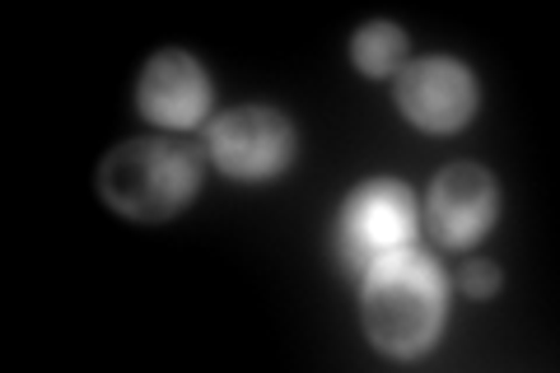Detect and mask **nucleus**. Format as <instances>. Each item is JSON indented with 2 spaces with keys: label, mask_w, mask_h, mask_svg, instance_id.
I'll return each mask as SVG.
<instances>
[{
  "label": "nucleus",
  "mask_w": 560,
  "mask_h": 373,
  "mask_svg": "<svg viewBox=\"0 0 560 373\" xmlns=\"http://www.w3.org/2000/svg\"><path fill=\"white\" fill-rule=\"evenodd\" d=\"M416 234V201L401 183H360L341 210V261L355 276H370L383 257L407 253Z\"/></svg>",
  "instance_id": "3"
},
{
  "label": "nucleus",
  "mask_w": 560,
  "mask_h": 373,
  "mask_svg": "<svg viewBox=\"0 0 560 373\" xmlns=\"http://www.w3.org/2000/svg\"><path fill=\"white\" fill-rule=\"evenodd\" d=\"M136 108L154 127H173V131L197 127L210 108V80L197 66V57H187L178 47L150 57V66L140 70V84H136Z\"/></svg>",
  "instance_id": "6"
},
{
  "label": "nucleus",
  "mask_w": 560,
  "mask_h": 373,
  "mask_svg": "<svg viewBox=\"0 0 560 373\" xmlns=\"http://www.w3.org/2000/svg\"><path fill=\"white\" fill-rule=\"evenodd\" d=\"M206 150L220 173L238 177V183H267L294 159V131L271 108H234L210 121Z\"/></svg>",
  "instance_id": "4"
},
{
  "label": "nucleus",
  "mask_w": 560,
  "mask_h": 373,
  "mask_svg": "<svg viewBox=\"0 0 560 373\" xmlns=\"http://www.w3.org/2000/svg\"><path fill=\"white\" fill-rule=\"evenodd\" d=\"M444 276L440 266L407 253L383 257L370 276H364V336L393 360H411V354L430 350L440 341L444 327Z\"/></svg>",
  "instance_id": "1"
},
{
  "label": "nucleus",
  "mask_w": 560,
  "mask_h": 373,
  "mask_svg": "<svg viewBox=\"0 0 560 373\" xmlns=\"http://www.w3.org/2000/svg\"><path fill=\"white\" fill-rule=\"evenodd\" d=\"M495 220V183L477 164H448L430 187V229L444 247L477 243Z\"/></svg>",
  "instance_id": "7"
},
{
  "label": "nucleus",
  "mask_w": 560,
  "mask_h": 373,
  "mask_svg": "<svg viewBox=\"0 0 560 373\" xmlns=\"http://www.w3.org/2000/svg\"><path fill=\"white\" fill-rule=\"evenodd\" d=\"M458 285L471 294V299H490L500 285V271L490 261H463V271H458Z\"/></svg>",
  "instance_id": "9"
},
{
  "label": "nucleus",
  "mask_w": 560,
  "mask_h": 373,
  "mask_svg": "<svg viewBox=\"0 0 560 373\" xmlns=\"http://www.w3.org/2000/svg\"><path fill=\"white\" fill-rule=\"evenodd\" d=\"M401 57H407V33H401L397 24H370L355 33V43H350V61H355L364 75H393V70L401 66Z\"/></svg>",
  "instance_id": "8"
},
{
  "label": "nucleus",
  "mask_w": 560,
  "mask_h": 373,
  "mask_svg": "<svg viewBox=\"0 0 560 373\" xmlns=\"http://www.w3.org/2000/svg\"><path fill=\"white\" fill-rule=\"evenodd\" d=\"M98 191L117 215L160 224L191 201L197 191V159L168 140H127L98 168Z\"/></svg>",
  "instance_id": "2"
},
{
  "label": "nucleus",
  "mask_w": 560,
  "mask_h": 373,
  "mask_svg": "<svg viewBox=\"0 0 560 373\" xmlns=\"http://www.w3.org/2000/svg\"><path fill=\"white\" fill-rule=\"evenodd\" d=\"M397 108L420 131H458L477 113V80L448 57H420L397 70Z\"/></svg>",
  "instance_id": "5"
}]
</instances>
